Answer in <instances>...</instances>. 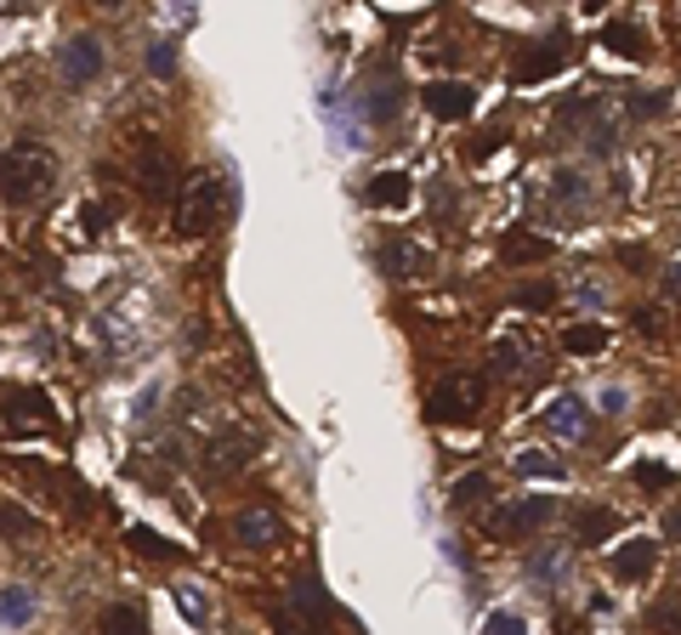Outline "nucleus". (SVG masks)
I'll use <instances>...</instances> for the list:
<instances>
[{
  "instance_id": "f257e3e1",
  "label": "nucleus",
  "mask_w": 681,
  "mask_h": 635,
  "mask_svg": "<svg viewBox=\"0 0 681 635\" xmlns=\"http://www.w3.org/2000/svg\"><path fill=\"white\" fill-rule=\"evenodd\" d=\"M52 182H58V160L45 142L23 136L18 148L0 154V199L7 205H40L52 193Z\"/></svg>"
},
{
  "instance_id": "f03ea898",
  "label": "nucleus",
  "mask_w": 681,
  "mask_h": 635,
  "mask_svg": "<svg viewBox=\"0 0 681 635\" xmlns=\"http://www.w3.org/2000/svg\"><path fill=\"white\" fill-rule=\"evenodd\" d=\"M222 205H227V187L216 171H193L176 182V211H171V227L176 238H205L216 222H222Z\"/></svg>"
},
{
  "instance_id": "7ed1b4c3",
  "label": "nucleus",
  "mask_w": 681,
  "mask_h": 635,
  "mask_svg": "<svg viewBox=\"0 0 681 635\" xmlns=\"http://www.w3.org/2000/svg\"><path fill=\"white\" fill-rule=\"evenodd\" d=\"M482 398H489V386H482V375H471V369H449L444 380H431V392H426V420H437V426L477 420Z\"/></svg>"
},
{
  "instance_id": "20e7f679",
  "label": "nucleus",
  "mask_w": 681,
  "mask_h": 635,
  "mask_svg": "<svg viewBox=\"0 0 681 635\" xmlns=\"http://www.w3.org/2000/svg\"><path fill=\"white\" fill-rule=\"evenodd\" d=\"M131 182L142 199H176V160L160 136H136V148H131Z\"/></svg>"
},
{
  "instance_id": "39448f33",
  "label": "nucleus",
  "mask_w": 681,
  "mask_h": 635,
  "mask_svg": "<svg viewBox=\"0 0 681 635\" xmlns=\"http://www.w3.org/2000/svg\"><path fill=\"white\" fill-rule=\"evenodd\" d=\"M273 624H278V635H329L335 607L324 602L318 578H302L296 591H289V607H278V613H273Z\"/></svg>"
},
{
  "instance_id": "423d86ee",
  "label": "nucleus",
  "mask_w": 681,
  "mask_h": 635,
  "mask_svg": "<svg viewBox=\"0 0 681 635\" xmlns=\"http://www.w3.org/2000/svg\"><path fill=\"white\" fill-rule=\"evenodd\" d=\"M256 454V437L245 431V426H227V431H216L211 443H205V454H200V465H205V477L211 482H227L238 465H245Z\"/></svg>"
},
{
  "instance_id": "0eeeda50",
  "label": "nucleus",
  "mask_w": 681,
  "mask_h": 635,
  "mask_svg": "<svg viewBox=\"0 0 681 635\" xmlns=\"http://www.w3.org/2000/svg\"><path fill=\"white\" fill-rule=\"evenodd\" d=\"M568 58H573V34H568V29H557V34H546V40H533V45H528V58H517L511 80H517V85L551 80V74H557Z\"/></svg>"
},
{
  "instance_id": "6e6552de",
  "label": "nucleus",
  "mask_w": 681,
  "mask_h": 635,
  "mask_svg": "<svg viewBox=\"0 0 681 635\" xmlns=\"http://www.w3.org/2000/svg\"><path fill=\"white\" fill-rule=\"evenodd\" d=\"M546 522H551V500H540V494H528V500H511V505H495V511H489V533H495V540H522V533L546 528Z\"/></svg>"
},
{
  "instance_id": "1a4fd4ad",
  "label": "nucleus",
  "mask_w": 681,
  "mask_h": 635,
  "mask_svg": "<svg viewBox=\"0 0 681 635\" xmlns=\"http://www.w3.org/2000/svg\"><path fill=\"white\" fill-rule=\"evenodd\" d=\"M420 103H426L431 120L460 125V120H471V109H477V91H471L466 80H431V85L420 91Z\"/></svg>"
},
{
  "instance_id": "9d476101",
  "label": "nucleus",
  "mask_w": 681,
  "mask_h": 635,
  "mask_svg": "<svg viewBox=\"0 0 681 635\" xmlns=\"http://www.w3.org/2000/svg\"><path fill=\"white\" fill-rule=\"evenodd\" d=\"M96 74H103V40L96 34H80L63 45V80L69 85H91Z\"/></svg>"
},
{
  "instance_id": "9b49d317",
  "label": "nucleus",
  "mask_w": 681,
  "mask_h": 635,
  "mask_svg": "<svg viewBox=\"0 0 681 635\" xmlns=\"http://www.w3.org/2000/svg\"><path fill=\"white\" fill-rule=\"evenodd\" d=\"M653 562H659V540H624V545L608 556V573H613L619 584H637V578L653 573Z\"/></svg>"
},
{
  "instance_id": "f8f14e48",
  "label": "nucleus",
  "mask_w": 681,
  "mask_h": 635,
  "mask_svg": "<svg viewBox=\"0 0 681 635\" xmlns=\"http://www.w3.org/2000/svg\"><path fill=\"white\" fill-rule=\"evenodd\" d=\"M431 267V256L420 250V244H409V238H386L380 244V273L386 278H420Z\"/></svg>"
},
{
  "instance_id": "ddd939ff",
  "label": "nucleus",
  "mask_w": 681,
  "mask_h": 635,
  "mask_svg": "<svg viewBox=\"0 0 681 635\" xmlns=\"http://www.w3.org/2000/svg\"><path fill=\"white\" fill-rule=\"evenodd\" d=\"M278 533H284V522H278L267 505H245V511L233 516V540H238V545H273Z\"/></svg>"
},
{
  "instance_id": "4468645a",
  "label": "nucleus",
  "mask_w": 681,
  "mask_h": 635,
  "mask_svg": "<svg viewBox=\"0 0 681 635\" xmlns=\"http://www.w3.org/2000/svg\"><path fill=\"white\" fill-rule=\"evenodd\" d=\"M0 414H7L12 426H23V414H29L34 426H52V420H45V414H52V398H45L40 386H12V392L0 398Z\"/></svg>"
},
{
  "instance_id": "2eb2a0df",
  "label": "nucleus",
  "mask_w": 681,
  "mask_h": 635,
  "mask_svg": "<svg viewBox=\"0 0 681 635\" xmlns=\"http://www.w3.org/2000/svg\"><path fill=\"white\" fill-rule=\"evenodd\" d=\"M398 109H404V80L386 69V80H375L369 85V103H364V114H369V125H393L398 120Z\"/></svg>"
},
{
  "instance_id": "dca6fc26",
  "label": "nucleus",
  "mask_w": 681,
  "mask_h": 635,
  "mask_svg": "<svg viewBox=\"0 0 681 635\" xmlns=\"http://www.w3.org/2000/svg\"><path fill=\"white\" fill-rule=\"evenodd\" d=\"M522 573H528L533 584H568V573H573V556H568V545H546V551H528Z\"/></svg>"
},
{
  "instance_id": "f3484780",
  "label": "nucleus",
  "mask_w": 681,
  "mask_h": 635,
  "mask_svg": "<svg viewBox=\"0 0 681 635\" xmlns=\"http://www.w3.org/2000/svg\"><path fill=\"white\" fill-rule=\"evenodd\" d=\"M409 187H415V182H409L404 171H375L369 187H364V199H369L375 211H404V205H409Z\"/></svg>"
},
{
  "instance_id": "a211bd4d",
  "label": "nucleus",
  "mask_w": 681,
  "mask_h": 635,
  "mask_svg": "<svg viewBox=\"0 0 681 635\" xmlns=\"http://www.w3.org/2000/svg\"><path fill=\"white\" fill-rule=\"evenodd\" d=\"M40 618V596L29 591V584H7V591H0V624L7 629H29Z\"/></svg>"
},
{
  "instance_id": "6ab92c4d",
  "label": "nucleus",
  "mask_w": 681,
  "mask_h": 635,
  "mask_svg": "<svg viewBox=\"0 0 681 635\" xmlns=\"http://www.w3.org/2000/svg\"><path fill=\"white\" fill-rule=\"evenodd\" d=\"M613 528H619V511L613 505H579L573 511V540L579 545H602Z\"/></svg>"
},
{
  "instance_id": "aec40b11",
  "label": "nucleus",
  "mask_w": 681,
  "mask_h": 635,
  "mask_svg": "<svg viewBox=\"0 0 681 635\" xmlns=\"http://www.w3.org/2000/svg\"><path fill=\"white\" fill-rule=\"evenodd\" d=\"M546 426H551L557 437H568V443H579V437H586V431H591V414H586V403H579V398L568 392V398H557V403H551V414H546Z\"/></svg>"
},
{
  "instance_id": "412c9836",
  "label": "nucleus",
  "mask_w": 681,
  "mask_h": 635,
  "mask_svg": "<svg viewBox=\"0 0 681 635\" xmlns=\"http://www.w3.org/2000/svg\"><path fill=\"white\" fill-rule=\"evenodd\" d=\"M500 262H511V267H528V262H551V238H533V233H506V244H500Z\"/></svg>"
},
{
  "instance_id": "4be33fe9",
  "label": "nucleus",
  "mask_w": 681,
  "mask_h": 635,
  "mask_svg": "<svg viewBox=\"0 0 681 635\" xmlns=\"http://www.w3.org/2000/svg\"><path fill=\"white\" fill-rule=\"evenodd\" d=\"M96 635H149V618H142V607H131V602H114V607H103V618H96Z\"/></svg>"
},
{
  "instance_id": "5701e85b",
  "label": "nucleus",
  "mask_w": 681,
  "mask_h": 635,
  "mask_svg": "<svg viewBox=\"0 0 681 635\" xmlns=\"http://www.w3.org/2000/svg\"><path fill=\"white\" fill-rule=\"evenodd\" d=\"M602 45H608V52H619V58H648V34L637 23H624V18H613L602 29Z\"/></svg>"
},
{
  "instance_id": "b1692460",
  "label": "nucleus",
  "mask_w": 681,
  "mask_h": 635,
  "mask_svg": "<svg viewBox=\"0 0 681 635\" xmlns=\"http://www.w3.org/2000/svg\"><path fill=\"white\" fill-rule=\"evenodd\" d=\"M125 545H131L136 556H149V562H176V556H182V545L165 540V533H154V528H131Z\"/></svg>"
},
{
  "instance_id": "393cba45",
  "label": "nucleus",
  "mask_w": 681,
  "mask_h": 635,
  "mask_svg": "<svg viewBox=\"0 0 681 635\" xmlns=\"http://www.w3.org/2000/svg\"><path fill=\"white\" fill-rule=\"evenodd\" d=\"M522 477H546V482H562L568 477V465L562 460H551L546 449H517V460H511Z\"/></svg>"
},
{
  "instance_id": "a878e982",
  "label": "nucleus",
  "mask_w": 681,
  "mask_h": 635,
  "mask_svg": "<svg viewBox=\"0 0 681 635\" xmlns=\"http://www.w3.org/2000/svg\"><path fill=\"white\" fill-rule=\"evenodd\" d=\"M489 494H495V482L482 477V471H466V477L455 482V494H449V500H455V511H477Z\"/></svg>"
},
{
  "instance_id": "bb28decb",
  "label": "nucleus",
  "mask_w": 681,
  "mask_h": 635,
  "mask_svg": "<svg viewBox=\"0 0 681 635\" xmlns=\"http://www.w3.org/2000/svg\"><path fill=\"white\" fill-rule=\"evenodd\" d=\"M562 347H568L573 358H591V352L608 347V329H602V324H573V329L562 335Z\"/></svg>"
},
{
  "instance_id": "cd10ccee",
  "label": "nucleus",
  "mask_w": 681,
  "mask_h": 635,
  "mask_svg": "<svg viewBox=\"0 0 681 635\" xmlns=\"http://www.w3.org/2000/svg\"><path fill=\"white\" fill-rule=\"evenodd\" d=\"M648 624H653L659 635H681V591H670L664 602H653V607H648Z\"/></svg>"
},
{
  "instance_id": "c85d7f7f",
  "label": "nucleus",
  "mask_w": 681,
  "mask_h": 635,
  "mask_svg": "<svg viewBox=\"0 0 681 635\" xmlns=\"http://www.w3.org/2000/svg\"><path fill=\"white\" fill-rule=\"evenodd\" d=\"M586 193L591 187H586V176H579V171H557L551 176V199L557 205H586Z\"/></svg>"
},
{
  "instance_id": "c756f323",
  "label": "nucleus",
  "mask_w": 681,
  "mask_h": 635,
  "mask_svg": "<svg viewBox=\"0 0 681 635\" xmlns=\"http://www.w3.org/2000/svg\"><path fill=\"white\" fill-rule=\"evenodd\" d=\"M29 533H40V522L23 505H0V540H29Z\"/></svg>"
},
{
  "instance_id": "7c9ffc66",
  "label": "nucleus",
  "mask_w": 681,
  "mask_h": 635,
  "mask_svg": "<svg viewBox=\"0 0 681 635\" xmlns=\"http://www.w3.org/2000/svg\"><path fill=\"white\" fill-rule=\"evenodd\" d=\"M664 109H670V91H630V103H624L630 120H653Z\"/></svg>"
},
{
  "instance_id": "2f4dec72",
  "label": "nucleus",
  "mask_w": 681,
  "mask_h": 635,
  "mask_svg": "<svg viewBox=\"0 0 681 635\" xmlns=\"http://www.w3.org/2000/svg\"><path fill=\"white\" fill-rule=\"evenodd\" d=\"M517 307H528V313L557 307V284H528V289H517Z\"/></svg>"
},
{
  "instance_id": "473e14b6",
  "label": "nucleus",
  "mask_w": 681,
  "mask_h": 635,
  "mask_svg": "<svg viewBox=\"0 0 681 635\" xmlns=\"http://www.w3.org/2000/svg\"><path fill=\"white\" fill-rule=\"evenodd\" d=\"M597 114V96H573V103L557 109V125H579V120H591Z\"/></svg>"
},
{
  "instance_id": "72a5a7b5",
  "label": "nucleus",
  "mask_w": 681,
  "mask_h": 635,
  "mask_svg": "<svg viewBox=\"0 0 681 635\" xmlns=\"http://www.w3.org/2000/svg\"><path fill=\"white\" fill-rule=\"evenodd\" d=\"M482 635H528V624H522V613H489Z\"/></svg>"
},
{
  "instance_id": "f704fd0d",
  "label": "nucleus",
  "mask_w": 681,
  "mask_h": 635,
  "mask_svg": "<svg viewBox=\"0 0 681 635\" xmlns=\"http://www.w3.org/2000/svg\"><path fill=\"white\" fill-rule=\"evenodd\" d=\"M149 69H154V74H176V45H171V40H154V45H149Z\"/></svg>"
},
{
  "instance_id": "c9c22d12",
  "label": "nucleus",
  "mask_w": 681,
  "mask_h": 635,
  "mask_svg": "<svg viewBox=\"0 0 681 635\" xmlns=\"http://www.w3.org/2000/svg\"><path fill=\"white\" fill-rule=\"evenodd\" d=\"M637 482H642V488H670V482H675V471H670V465L642 460V465H637Z\"/></svg>"
},
{
  "instance_id": "e433bc0d",
  "label": "nucleus",
  "mask_w": 681,
  "mask_h": 635,
  "mask_svg": "<svg viewBox=\"0 0 681 635\" xmlns=\"http://www.w3.org/2000/svg\"><path fill=\"white\" fill-rule=\"evenodd\" d=\"M517 363H522V340H500V347H495V369L517 375Z\"/></svg>"
},
{
  "instance_id": "4c0bfd02",
  "label": "nucleus",
  "mask_w": 681,
  "mask_h": 635,
  "mask_svg": "<svg viewBox=\"0 0 681 635\" xmlns=\"http://www.w3.org/2000/svg\"><path fill=\"white\" fill-rule=\"evenodd\" d=\"M586 148H591V154H613V125H608V120L591 125V142H586Z\"/></svg>"
},
{
  "instance_id": "58836bf2",
  "label": "nucleus",
  "mask_w": 681,
  "mask_h": 635,
  "mask_svg": "<svg viewBox=\"0 0 681 635\" xmlns=\"http://www.w3.org/2000/svg\"><path fill=\"white\" fill-rule=\"evenodd\" d=\"M176 602H182V613H187L193 624H205V602H200V591H187V584H182V591H176Z\"/></svg>"
},
{
  "instance_id": "ea45409f",
  "label": "nucleus",
  "mask_w": 681,
  "mask_h": 635,
  "mask_svg": "<svg viewBox=\"0 0 681 635\" xmlns=\"http://www.w3.org/2000/svg\"><path fill=\"white\" fill-rule=\"evenodd\" d=\"M495 148H500V131H489V136H477V142H471V148H466V160L477 165V160H489Z\"/></svg>"
},
{
  "instance_id": "a19ab883",
  "label": "nucleus",
  "mask_w": 681,
  "mask_h": 635,
  "mask_svg": "<svg viewBox=\"0 0 681 635\" xmlns=\"http://www.w3.org/2000/svg\"><path fill=\"white\" fill-rule=\"evenodd\" d=\"M114 222V211H103V205H85V233H103Z\"/></svg>"
},
{
  "instance_id": "79ce46f5",
  "label": "nucleus",
  "mask_w": 681,
  "mask_h": 635,
  "mask_svg": "<svg viewBox=\"0 0 681 635\" xmlns=\"http://www.w3.org/2000/svg\"><path fill=\"white\" fill-rule=\"evenodd\" d=\"M573 296H579V301H586V307H597V301H602V284H597V278H586V284H579V289H573Z\"/></svg>"
},
{
  "instance_id": "37998d69",
  "label": "nucleus",
  "mask_w": 681,
  "mask_h": 635,
  "mask_svg": "<svg viewBox=\"0 0 681 635\" xmlns=\"http://www.w3.org/2000/svg\"><path fill=\"white\" fill-rule=\"evenodd\" d=\"M624 403H630V398H624V392H619V386H602V409H608V414H619V409H624Z\"/></svg>"
},
{
  "instance_id": "c03bdc74",
  "label": "nucleus",
  "mask_w": 681,
  "mask_h": 635,
  "mask_svg": "<svg viewBox=\"0 0 681 635\" xmlns=\"http://www.w3.org/2000/svg\"><path fill=\"white\" fill-rule=\"evenodd\" d=\"M619 262H624V267H648V250H637V244H630V250H619Z\"/></svg>"
},
{
  "instance_id": "a18cd8bd",
  "label": "nucleus",
  "mask_w": 681,
  "mask_h": 635,
  "mask_svg": "<svg viewBox=\"0 0 681 635\" xmlns=\"http://www.w3.org/2000/svg\"><path fill=\"white\" fill-rule=\"evenodd\" d=\"M664 533H670V540H681V511H670V516H664Z\"/></svg>"
},
{
  "instance_id": "49530a36",
  "label": "nucleus",
  "mask_w": 681,
  "mask_h": 635,
  "mask_svg": "<svg viewBox=\"0 0 681 635\" xmlns=\"http://www.w3.org/2000/svg\"><path fill=\"white\" fill-rule=\"evenodd\" d=\"M664 289H670V296H675V289H681V262H675V267L664 273Z\"/></svg>"
},
{
  "instance_id": "de8ad7c7",
  "label": "nucleus",
  "mask_w": 681,
  "mask_h": 635,
  "mask_svg": "<svg viewBox=\"0 0 681 635\" xmlns=\"http://www.w3.org/2000/svg\"><path fill=\"white\" fill-rule=\"evenodd\" d=\"M557 635H586V629H579V624H568V618H557Z\"/></svg>"
}]
</instances>
